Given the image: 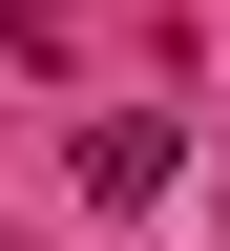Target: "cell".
I'll return each instance as SVG.
<instances>
[{"label":"cell","instance_id":"6da1fadb","mask_svg":"<svg viewBox=\"0 0 230 251\" xmlns=\"http://www.w3.org/2000/svg\"><path fill=\"white\" fill-rule=\"evenodd\" d=\"M168 188H188V126L168 105H105L84 126V209H168Z\"/></svg>","mask_w":230,"mask_h":251},{"label":"cell","instance_id":"7a4b0ae2","mask_svg":"<svg viewBox=\"0 0 230 251\" xmlns=\"http://www.w3.org/2000/svg\"><path fill=\"white\" fill-rule=\"evenodd\" d=\"M209 251H230V188H209Z\"/></svg>","mask_w":230,"mask_h":251}]
</instances>
